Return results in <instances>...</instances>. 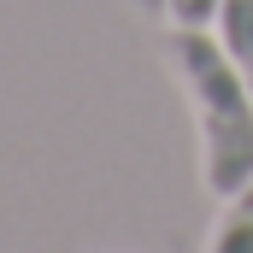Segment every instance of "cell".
Segmentation results:
<instances>
[{"instance_id":"7a4b0ae2","label":"cell","mask_w":253,"mask_h":253,"mask_svg":"<svg viewBox=\"0 0 253 253\" xmlns=\"http://www.w3.org/2000/svg\"><path fill=\"white\" fill-rule=\"evenodd\" d=\"M206 253H253V177L236 194H224L218 224L206 236Z\"/></svg>"},{"instance_id":"277c9868","label":"cell","mask_w":253,"mask_h":253,"mask_svg":"<svg viewBox=\"0 0 253 253\" xmlns=\"http://www.w3.org/2000/svg\"><path fill=\"white\" fill-rule=\"evenodd\" d=\"M165 18L171 24H212L218 18V0H165Z\"/></svg>"},{"instance_id":"6da1fadb","label":"cell","mask_w":253,"mask_h":253,"mask_svg":"<svg viewBox=\"0 0 253 253\" xmlns=\"http://www.w3.org/2000/svg\"><path fill=\"white\" fill-rule=\"evenodd\" d=\"M165 59L177 71L183 94L194 100L200 177H206V189L224 200V194H236L253 177V88L242 83V71L230 65L224 42L206 36V24H171Z\"/></svg>"},{"instance_id":"3957f363","label":"cell","mask_w":253,"mask_h":253,"mask_svg":"<svg viewBox=\"0 0 253 253\" xmlns=\"http://www.w3.org/2000/svg\"><path fill=\"white\" fill-rule=\"evenodd\" d=\"M218 42H224V53L230 65L242 71V83L253 88V0H218Z\"/></svg>"},{"instance_id":"5b68a950","label":"cell","mask_w":253,"mask_h":253,"mask_svg":"<svg viewBox=\"0 0 253 253\" xmlns=\"http://www.w3.org/2000/svg\"><path fill=\"white\" fill-rule=\"evenodd\" d=\"M141 6H153V12H165V0H141Z\"/></svg>"}]
</instances>
